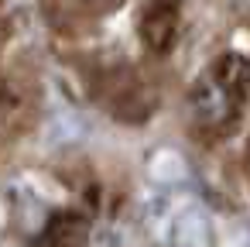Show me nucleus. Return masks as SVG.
Here are the masks:
<instances>
[{"mask_svg": "<svg viewBox=\"0 0 250 247\" xmlns=\"http://www.w3.org/2000/svg\"><path fill=\"white\" fill-rule=\"evenodd\" d=\"M151 175L158 182H165V185H175V182L185 179V165H182V158L175 151H158L154 161H151Z\"/></svg>", "mask_w": 250, "mask_h": 247, "instance_id": "3", "label": "nucleus"}, {"mask_svg": "<svg viewBox=\"0 0 250 247\" xmlns=\"http://www.w3.org/2000/svg\"><path fill=\"white\" fill-rule=\"evenodd\" d=\"M151 223L161 226V237L175 244H206L209 240V220L195 199H158L151 206Z\"/></svg>", "mask_w": 250, "mask_h": 247, "instance_id": "1", "label": "nucleus"}, {"mask_svg": "<svg viewBox=\"0 0 250 247\" xmlns=\"http://www.w3.org/2000/svg\"><path fill=\"white\" fill-rule=\"evenodd\" d=\"M192 107L202 120H223L229 113V79H223V69L206 76L199 86H195V96H192Z\"/></svg>", "mask_w": 250, "mask_h": 247, "instance_id": "2", "label": "nucleus"}]
</instances>
